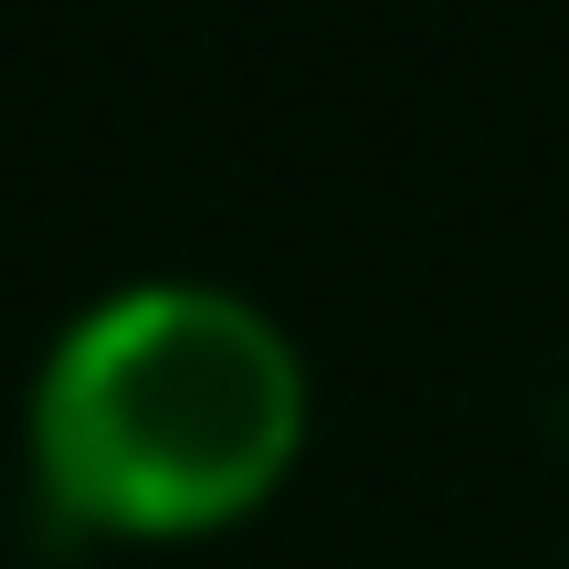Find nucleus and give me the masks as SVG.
<instances>
[{"mask_svg": "<svg viewBox=\"0 0 569 569\" xmlns=\"http://www.w3.org/2000/svg\"><path fill=\"white\" fill-rule=\"evenodd\" d=\"M317 422L306 348L211 274H138L42 348L21 453L32 496L117 549H190L284 496Z\"/></svg>", "mask_w": 569, "mask_h": 569, "instance_id": "nucleus-1", "label": "nucleus"}]
</instances>
